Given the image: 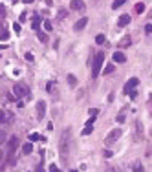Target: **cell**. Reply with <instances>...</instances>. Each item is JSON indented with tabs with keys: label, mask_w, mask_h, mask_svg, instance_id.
<instances>
[{
	"label": "cell",
	"mask_w": 152,
	"mask_h": 172,
	"mask_svg": "<svg viewBox=\"0 0 152 172\" xmlns=\"http://www.w3.org/2000/svg\"><path fill=\"white\" fill-rule=\"evenodd\" d=\"M73 146V137H72V130L66 128L59 139V156L62 159V163H68V156H70V150Z\"/></svg>",
	"instance_id": "6da1fadb"
},
{
	"label": "cell",
	"mask_w": 152,
	"mask_h": 172,
	"mask_svg": "<svg viewBox=\"0 0 152 172\" xmlns=\"http://www.w3.org/2000/svg\"><path fill=\"white\" fill-rule=\"evenodd\" d=\"M103 62H104V53H103V51L95 53V57H94V62H92V77H94V79H95L97 75L101 73Z\"/></svg>",
	"instance_id": "7a4b0ae2"
},
{
	"label": "cell",
	"mask_w": 152,
	"mask_h": 172,
	"mask_svg": "<svg viewBox=\"0 0 152 172\" xmlns=\"http://www.w3.org/2000/svg\"><path fill=\"white\" fill-rule=\"evenodd\" d=\"M18 148V137H9V141H7V165H13L15 161H13V156H15V150Z\"/></svg>",
	"instance_id": "3957f363"
},
{
	"label": "cell",
	"mask_w": 152,
	"mask_h": 172,
	"mask_svg": "<svg viewBox=\"0 0 152 172\" xmlns=\"http://www.w3.org/2000/svg\"><path fill=\"white\" fill-rule=\"evenodd\" d=\"M13 93L17 95V97H26V95H29V88L24 82H17L13 86Z\"/></svg>",
	"instance_id": "277c9868"
},
{
	"label": "cell",
	"mask_w": 152,
	"mask_h": 172,
	"mask_svg": "<svg viewBox=\"0 0 152 172\" xmlns=\"http://www.w3.org/2000/svg\"><path fill=\"white\" fill-rule=\"evenodd\" d=\"M121 136H123V130H121V128H114V130H110V134L106 136L104 143H106V145H112V143H115Z\"/></svg>",
	"instance_id": "5b68a950"
},
{
	"label": "cell",
	"mask_w": 152,
	"mask_h": 172,
	"mask_svg": "<svg viewBox=\"0 0 152 172\" xmlns=\"http://www.w3.org/2000/svg\"><path fill=\"white\" fill-rule=\"evenodd\" d=\"M137 84H139V79H137V77L128 79V81H126V84H125V90H123V92H125V93H130V92H132Z\"/></svg>",
	"instance_id": "8992f818"
},
{
	"label": "cell",
	"mask_w": 152,
	"mask_h": 172,
	"mask_svg": "<svg viewBox=\"0 0 152 172\" xmlns=\"http://www.w3.org/2000/svg\"><path fill=\"white\" fill-rule=\"evenodd\" d=\"M44 114H46V103L39 101L37 103V119H44Z\"/></svg>",
	"instance_id": "52a82bcc"
},
{
	"label": "cell",
	"mask_w": 152,
	"mask_h": 172,
	"mask_svg": "<svg viewBox=\"0 0 152 172\" xmlns=\"http://www.w3.org/2000/svg\"><path fill=\"white\" fill-rule=\"evenodd\" d=\"M86 26H88V17H83V18H79L77 22H75L73 29H75V31H83Z\"/></svg>",
	"instance_id": "ba28073f"
},
{
	"label": "cell",
	"mask_w": 152,
	"mask_h": 172,
	"mask_svg": "<svg viewBox=\"0 0 152 172\" xmlns=\"http://www.w3.org/2000/svg\"><path fill=\"white\" fill-rule=\"evenodd\" d=\"M84 2H83V0H72V2H70V7L73 9V11H83V9H84Z\"/></svg>",
	"instance_id": "9c48e42d"
},
{
	"label": "cell",
	"mask_w": 152,
	"mask_h": 172,
	"mask_svg": "<svg viewBox=\"0 0 152 172\" xmlns=\"http://www.w3.org/2000/svg\"><path fill=\"white\" fill-rule=\"evenodd\" d=\"M112 59H114V62H117V64H123V62H126V55H125L123 51H115Z\"/></svg>",
	"instance_id": "30bf717a"
},
{
	"label": "cell",
	"mask_w": 152,
	"mask_h": 172,
	"mask_svg": "<svg viewBox=\"0 0 152 172\" xmlns=\"http://www.w3.org/2000/svg\"><path fill=\"white\" fill-rule=\"evenodd\" d=\"M130 20H132V17H130V15H121V17H119V20H117V26L119 28H125L126 24H130Z\"/></svg>",
	"instance_id": "8fae6325"
},
{
	"label": "cell",
	"mask_w": 152,
	"mask_h": 172,
	"mask_svg": "<svg viewBox=\"0 0 152 172\" xmlns=\"http://www.w3.org/2000/svg\"><path fill=\"white\" fill-rule=\"evenodd\" d=\"M22 152L24 154H31V152H33V145H31V141H28L26 145H22Z\"/></svg>",
	"instance_id": "7c38bea8"
},
{
	"label": "cell",
	"mask_w": 152,
	"mask_h": 172,
	"mask_svg": "<svg viewBox=\"0 0 152 172\" xmlns=\"http://www.w3.org/2000/svg\"><path fill=\"white\" fill-rule=\"evenodd\" d=\"M40 20H42L40 17H35V18H33V22H31V28H33L35 31H39V26H40Z\"/></svg>",
	"instance_id": "4fadbf2b"
},
{
	"label": "cell",
	"mask_w": 152,
	"mask_h": 172,
	"mask_svg": "<svg viewBox=\"0 0 152 172\" xmlns=\"http://www.w3.org/2000/svg\"><path fill=\"white\" fill-rule=\"evenodd\" d=\"M92 132H94V128H92V125H86V126L83 128V132H81V134H83V136H90Z\"/></svg>",
	"instance_id": "5bb4252c"
},
{
	"label": "cell",
	"mask_w": 152,
	"mask_h": 172,
	"mask_svg": "<svg viewBox=\"0 0 152 172\" xmlns=\"http://www.w3.org/2000/svg\"><path fill=\"white\" fill-rule=\"evenodd\" d=\"M136 125H137V139H143V125H141V121H137Z\"/></svg>",
	"instance_id": "9a60e30c"
},
{
	"label": "cell",
	"mask_w": 152,
	"mask_h": 172,
	"mask_svg": "<svg viewBox=\"0 0 152 172\" xmlns=\"http://www.w3.org/2000/svg\"><path fill=\"white\" fill-rule=\"evenodd\" d=\"M112 71H114V64H106L104 70H103V75H110Z\"/></svg>",
	"instance_id": "2e32d148"
},
{
	"label": "cell",
	"mask_w": 152,
	"mask_h": 172,
	"mask_svg": "<svg viewBox=\"0 0 152 172\" xmlns=\"http://www.w3.org/2000/svg\"><path fill=\"white\" fill-rule=\"evenodd\" d=\"M132 172H143V165H141L139 161H136L134 167H132Z\"/></svg>",
	"instance_id": "e0dca14e"
},
{
	"label": "cell",
	"mask_w": 152,
	"mask_h": 172,
	"mask_svg": "<svg viewBox=\"0 0 152 172\" xmlns=\"http://www.w3.org/2000/svg\"><path fill=\"white\" fill-rule=\"evenodd\" d=\"M119 46H121V48H128L130 46V37H125L121 42H119Z\"/></svg>",
	"instance_id": "ac0fdd59"
},
{
	"label": "cell",
	"mask_w": 152,
	"mask_h": 172,
	"mask_svg": "<svg viewBox=\"0 0 152 172\" xmlns=\"http://www.w3.org/2000/svg\"><path fill=\"white\" fill-rule=\"evenodd\" d=\"M37 37H39L40 42H48V35H46V33H42V31H37Z\"/></svg>",
	"instance_id": "d6986e66"
},
{
	"label": "cell",
	"mask_w": 152,
	"mask_h": 172,
	"mask_svg": "<svg viewBox=\"0 0 152 172\" xmlns=\"http://www.w3.org/2000/svg\"><path fill=\"white\" fill-rule=\"evenodd\" d=\"M125 2H126V0H114V2H112V7H114V9H117V7H121Z\"/></svg>",
	"instance_id": "ffe728a7"
},
{
	"label": "cell",
	"mask_w": 152,
	"mask_h": 172,
	"mask_svg": "<svg viewBox=\"0 0 152 172\" xmlns=\"http://www.w3.org/2000/svg\"><path fill=\"white\" fill-rule=\"evenodd\" d=\"M68 84H70V86H77V79H75L72 73L68 75Z\"/></svg>",
	"instance_id": "44dd1931"
},
{
	"label": "cell",
	"mask_w": 152,
	"mask_h": 172,
	"mask_svg": "<svg viewBox=\"0 0 152 172\" xmlns=\"http://www.w3.org/2000/svg\"><path fill=\"white\" fill-rule=\"evenodd\" d=\"M6 141H7V134H6L4 130H0V145L6 143Z\"/></svg>",
	"instance_id": "7402d4cb"
},
{
	"label": "cell",
	"mask_w": 152,
	"mask_h": 172,
	"mask_svg": "<svg viewBox=\"0 0 152 172\" xmlns=\"http://www.w3.org/2000/svg\"><path fill=\"white\" fill-rule=\"evenodd\" d=\"M143 11H145V4H141V2L136 4V13H143Z\"/></svg>",
	"instance_id": "603a6c76"
},
{
	"label": "cell",
	"mask_w": 152,
	"mask_h": 172,
	"mask_svg": "<svg viewBox=\"0 0 152 172\" xmlns=\"http://www.w3.org/2000/svg\"><path fill=\"white\" fill-rule=\"evenodd\" d=\"M104 40H106L104 35H97V37H95V42H97V44H104Z\"/></svg>",
	"instance_id": "cb8c5ba5"
},
{
	"label": "cell",
	"mask_w": 152,
	"mask_h": 172,
	"mask_svg": "<svg viewBox=\"0 0 152 172\" xmlns=\"http://www.w3.org/2000/svg\"><path fill=\"white\" fill-rule=\"evenodd\" d=\"M7 39H9V31H7V29H4L2 33H0V40H7Z\"/></svg>",
	"instance_id": "d4e9b609"
},
{
	"label": "cell",
	"mask_w": 152,
	"mask_h": 172,
	"mask_svg": "<svg viewBox=\"0 0 152 172\" xmlns=\"http://www.w3.org/2000/svg\"><path fill=\"white\" fill-rule=\"evenodd\" d=\"M39 139H42L39 134H31V136H29V141H39ZM42 141H44V139H42Z\"/></svg>",
	"instance_id": "484cf974"
},
{
	"label": "cell",
	"mask_w": 152,
	"mask_h": 172,
	"mask_svg": "<svg viewBox=\"0 0 152 172\" xmlns=\"http://www.w3.org/2000/svg\"><path fill=\"white\" fill-rule=\"evenodd\" d=\"M44 29H46V31H51V29H53V28H51V22H50L48 18L44 20Z\"/></svg>",
	"instance_id": "4316f807"
},
{
	"label": "cell",
	"mask_w": 152,
	"mask_h": 172,
	"mask_svg": "<svg viewBox=\"0 0 152 172\" xmlns=\"http://www.w3.org/2000/svg\"><path fill=\"white\" fill-rule=\"evenodd\" d=\"M66 15H68V11H66V9H61V11H59V18H66Z\"/></svg>",
	"instance_id": "83f0119b"
},
{
	"label": "cell",
	"mask_w": 152,
	"mask_h": 172,
	"mask_svg": "<svg viewBox=\"0 0 152 172\" xmlns=\"http://www.w3.org/2000/svg\"><path fill=\"white\" fill-rule=\"evenodd\" d=\"M50 172H61V168L57 167V165H50V168H48Z\"/></svg>",
	"instance_id": "f1b7e54d"
},
{
	"label": "cell",
	"mask_w": 152,
	"mask_h": 172,
	"mask_svg": "<svg viewBox=\"0 0 152 172\" xmlns=\"http://www.w3.org/2000/svg\"><path fill=\"white\" fill-rule=\"evenodd\" d=\"M13 29H15V33H20V31H22V29H20V24H18V22L13 24Z\"/></svg>",
	"instance_id": "f546056e"
},
{
	"label": "cell",
	"mask_w": 152,
	"mask_h": 172,
	"mask_svg": "<svg viewBox=\"0 0 152 172\" xmlns=\"http://www.w3.org/2000/svg\"><path fill=\"white\" fill-rule=\"evenodd\" d=\"M145 33H147V35L152 33V24H147V26H145Z\"/></svg>",
	"instance_id": "4dcf8cb0"
},
{
	"label": "cell",
	"mask_w": 152,
	"mask_h": 172,
	"mask_svg": "<svg viewBox=\"0 0 152 172\" xmlns=\"http://www.w3.org/2000/svg\"><path fill=\"white\" fill-rule=\"evenodd\" d=\"M103 156L104 157H112L114 154H112V150H103Z\"/></svg>",
	"instance_id": "1f68e13d"
},
{
	"label": "cell",
	"mask_w": 152,
	"mask_h": 172,
	"mask_svg": "<svg viewBox=\"0 0 152 172\" xmlns=\"http://www.w3.org/2000/svg\"><path fill=\"white\" fill-rule=\"evenodd\" d=\"M24 57H26V60H29V62H33V55H31V53H29V51L26 53V55H24Z\"/></svg>",
	"instance_id": "d6a6232c"
},
{
	"label": "cell",
	"mask_w": 152,
	"mask_h": 172,
	"mask_svg": "<svg viewBox=\"0 0 152 172\" xmlns=\"http://www.w3.org/2000/svg\"><path fill=\"white\" fill-rule=\"evenodd\" d=\"M115 119H117L119 123H123V121H125V114H119V115L115 117Z\"/></svg>",
	"instance_id": "836d02e7"
},
{
	"label": "cell",
	"mask_w": 152,
	"mask_h": 172,
	"mask_svg": "<svg viewBox=\"0 0 152 172\" xmlns=\"http://www.w3.org/2000/svg\"><path fill=\"white\" fill-rule=\"evenodd\" d=\"M4 121H6V114L0 110V123H4Z\"/></svg>",
	"instance_id": "e575fe53"
},
{
	"label": "cell",
	"mask_w": 152,
	"mask_h": 172,
	"mask_svg": "<svg viewBox=\"0 0 152 172\" xmlns=\"http://www.w3.org/2000/svg\"><path fill=\"white\" fill-rule=\"evenodd\" d=\"M4 17H6V9L0 6V18H4Z\"/></svg>",
	"instance_id": "d590c367"
},
{
	"label": "cell",
	"mask_w": 152,
	"mask_h": 172,
	"mask_svg": "<svg viewBox=\"0 0 152 172\" xmlns=\"http://www.w3.org/2000/svg\"><path fill=\"white\" fill-rule=\"evenodd\" d=\"M35 172H46V170H44V167H42V165H37V168H35Z\"/></svg>",
	"instance_id": "8d00e7d4"
},
{
	"label": "cell",
	"mask_w": 152,
	"mask_h": 172,
	"mask_svg": "<svg viewBox=\"0 0 152 172\" xmlns=\"http://www.w3.org/2000/svg\"><path fill=\"white\" fill-rule=\"evenodd\" d=\"M88 114H90V115H97V108H90Z\"/></svg>",
	"instance_id": "74e56055"
},
{
	"label": "cell",
	"mask_w": 152,
	"mask_h": 172,
	"mask_svg": "<svg viewBox=\"0 0 152 172\" xmlns=\"http://www.w3.org/2000/svg\"><path fill=\"white\" fill-rule=\"evenodd\" d=\"M46 90H48V92H50V93H51V92H53V82H48V88H46Z\"/></svg>",
	"instance_id": "f35d334b"
},
{
	"label": "cell",
	"mask_w": 152,
	"mask_h": 172,
	"mask_svg": "<svg viewBox=\"0 0 152 172\" xmlns=\"http://www.w3.org/2000/svg\"><path fill=\"white\" fill-rule=\"evenodd\" d=\"M22 2H24V4H31V2H33V0H22Z\"/></svg>",
	"instance_id": "ab89813d"
},
{
	"label": "cell",
	"mask_w": 152,
	"mask_h": 172,
	"mask_svg": "<svg viewBox=\"0 0 152 172\" xmlns=\"http://www.w3.org/2000/svg\"><path fill=\"white\" fill-rule=\"evenodd\" d=\"M2 29H4V26H2V20H0V33H2Z\"/></svg>",
	"instance_id": "60d3db41"
},
{
	"label": "cell",
	"mask_w": 152,
	"mask_h": 172,
	"mask_svg": "<svg viewBox=\"0 0 152 172\" xmlns=\"http://www.w3.org/2000/svg\"><path fill=\"white\" fill-rule=\"evenodd\" d=\"M4 159V154H2V150H0V161H2Z\"/></svg>",
	"instance_id": "b9f144b4"
},
{
	"label": "cell",
	"mask_w": 152,
	"mask_h": 172,
	"mask_svg": "<svg viewBox=\"0 0 152 172\" xmlns=\"http://www.w3.org/2000/svg\"><path fill=\"white\" fill-rule=\"evenodd\" d=\"M4 48H7V46L6 44H0V50H4Z\"/></svg>",
	"instance_id": "7bdbcfd3"
},
{
	"label": "cell",
	"mask_w": 152,
	"mask_h": 172,
	"mask_svg": "<svg viewBox=\"0 0 152 172\" xmlns=\"http://www.w3.org/2000/svg\"><path fill=\"white\" fill-rule=\"evenodd\" d=\"M70 172H79V170H77V168H72V170H70Z\"/></svg>",
	"instance_id": "ee69618b"
}]
</instances>
